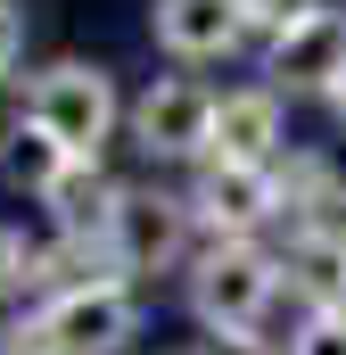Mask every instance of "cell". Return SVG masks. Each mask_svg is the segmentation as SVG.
<instances>
[{
  "mask_svg": "<svg viewBox=\"0 0 346 355\" xmlns=\"http://www.w3.org/2000/svg\"><path fill=\"white\" fill-rule=\"evenodd\" d=\"M25 116L75 157V166H99V149L116 141V116H124V99H116V75L107 67H91V58H66V67H50V75H33L25 91Z\"/></svg>",
  "mask_w": 346,
  "mask_h": 355,
  "instance_id": "cell-1",
  "label": "cell"
},
{
  "mask_svg": "<svg viewBox=\"0 0 346 355\" xmlns=\"http://www.w3.org/2000/svg\"><path fill=\"white\" fill-rule=\"evenodd\" d=\"M272 297H280V265L264 257L256 240H215V248L198 257V272H190V314H198L215 339L256 331Z\"/></svg>",
  "mask_w": 346,
  "mask_h": 355,
  "instance_id": "cell-2",
  "label": "cell"
},
{
  "mask_svg": "<svg viewBox=\"0 0 346 355\" xmlns=\"http://www.w3.org/2000/svg\"><path fill=\"white\" fill-rule=\"evenodd\" d=\"M132 141H140V157H157V166L215 157V91L190 83V75H157V83L132 99Z\"/></svg>",
  "mask_w": 346,
  "mask_h": 355,
  "instance_id": "cell-3",
  "label": "cell"
},
{
  "mask_svg": "<svg viewBox=\"0 0 346 355\" xmlns=\"http://www.w3.org/2000/svg\"><path fill=\"white\" fill-rule=\"evenodd\" d=\"M190 223H198L190 198H173V190H124L116 232H107L124 281H140V272H173L181 257H190Z\"/></svg>",
  "mask_w": 346,
  "mask_h": 355,
  "instance_id": "cell-4",
  "label": "cell"
},
{
  "mask_svg": "<svg viewBox=\"0 0 346 355\" xmlns=\"http://www.w3.org/2000/svg\"><path fill=\"white\" fill-rule=\"evenodd\" d=\"M33 322L50 331L58 355H124V339H132L140 314H132V289L124 281H91V289H50Z\"/></svg>",
  "mask_w": 346,
  "mask_h": 355,
  "instance_id": "cell-5",
  "label": "cell"
},
{
  "mask_svg": "<svg viewBox=\"0 0 346 355\" xmlns=\"http://www.w3.org/2000/svg\"><path fill=\"white\" fill-rule=\"evenodd\" d=\"M264 75H272V91H338V75H346V8H313L305 25H289L264 50Z\"/></svg>",
  "mask_w": 346,
  "mask_h": 355,
  "instance_id": "cell-6",
  "label": "cell"
},
{
  "mask_svg": "<svg viewBox=\"0 0 346 355\" xmlns=\"http://www.w3.org/2000/svg\"><path fill=\"white\" fill-rule=\"evenodd\" d=\"M190 207H198L223 240H248L256 223L280 215V174H272V166H215V157H206V182L190 190Z\"/></svg>",
  "mask_w": 346,
  "mask_h": 355,
  "instance_id": "cell-7",
  "label": "cell"
},
{
  "mask_svg": "<svg viewBox=\"0 0 346 355\" xmlns=\"http://www.w3.org/2000/svg\"><path fill=\"white\" fill-rule=\"evenodd\" d=\"M280 149V91L248 83L215 99V166H272Z\"/></svg>",
  "mask_w": 346,
  "mask_h": 355,
  "instance_id": "cell-8",
  "label": "cell"
},
{
  "mask_svg": "<svg viewBox=\"0 0 346 355\" xmlns=\"http://www.w3.org/2000/svg\"><path fill=\"white\" fill-rule=\"evenodd\" d=\"M149 33L173 58H223V50H239L248 17H239V0H157L149 8Z\"/></svg>",
  "mask_w": 346,
  "mask_h": 355,
  "instance_id": "cell-9",
  "label": "cell"
},
{
  "mask_svg": "<svg viewBox=\"0 0 346 355\" xmlns=\"http://www.w3.org/2000/svg\"><path fill=\"white\" fill-rule=\"evenodd\" d=\"M280 289H297V297H305V314L346 306V240L297 232V240H289V257H280Z\"/></svg>",
  "mask_w": 346,
  "mask_h": 355,
  "instance_id": "cell-10",
  "label": "cell"
},
{
  "mask_svg": "<svg viewBox=\"0 0 346 355\" xmlns=\"http://www.w3.org/2000/svg\"><path fill=\"white\" fill-rule=\"evenodd\" d=\"M66 166H75V157H66V149H58L33 116H17V124H8V141H0V182H8V190L50 198V190L66 182Z\"/></svg>",
  "mask_w": 346,
  "mask_h": 355,
  "instance_id": "cell-11",
  "label": "cell"
},
{
  "mask_svg": "<svg viewBox=\"0 0 346 355\" xmlns=\"http://www.w3.org/2000/svg\"><path fill=\"white\" fill-rule=\"evenodd\" d=\"M50 207H58V223H66V232L107 240V232H116V207H124V182H107L99 166H66V182L50 190Z\"/></svg>",
  "mask_w": 346,
  "mask_h": 355,
  "instance_id": "cell-12",
  "label": "cell"
},
{
  "mask_svg": "<svg viewBox=\"0 0 346 355\" xmlns=\"http://www.w3.org/2000/svg\"><path fill=\"white\" fill-rule=\"evenodd\" d=\"M322 0H239V17H248V33H264V42H280L289 25H305Z\"/></svg>",
  "mask_w": 346,
  "mask_h": 355,
  "instance_id": "cell-13",
  "label": "cell"
},
{
  "mask_svg": "<svg viewBox=\"0 0 346 355\" xmlns=\"http://www.w3.org/2000/svg\"><path fill=\"white\" fill-rule=\"evenodd\" d=\"M289 355H346V306H330V314H305V331L289 339Z\"/></svg>",
  "mask_w": 346,
  "mask_h": 355,
  "instance_id": "cell-14",
  "label": "cell"
},
{
  "mask_svg": "<svg viewBox=\"0 0 346 355\" xmlns=\"http://www.w3.org/2000/svg\"><path fill=\"white\" fill-rule=\"evenodd\" d=\"M42 281V248L25 232H0V289H33Z\"/></svg>",
  "mask_w": 346,
  "mask_h": 355,
  "instance_id": "cell-15",
  "label": "cell"
},
{
  "mask_svg": "<svg viewBox=\"0 0 346 355\" xmlns=\"http://www.w3.org/2000/svg\"><path fill=\"white\" fill-rule=\"evenodd\" d=\"M0 355H58V347H50V331L25 314V322H8V331H0Z\"/></svg>",
  "mask_w": 346,
  "mask_h": 355,
  "instance_id": "cell-16",
  "label": "cell"
},
{
  "mask_svg": "<svg viewBox=\"0 0 346 355\" xmlns=\"http://www.w3.org/2000/svg\"><path fill=\"white\" fill-rule=\"evenodd\" d=\"M17 50H25V8H17V0H0V75L17 67Z\"/></svg>",
  "mask_w": 346,
  "mask_h": 355,
  "instance_id": "cell-17",
  "label": "cell"
},
{
  "mask_svg": "<svg viewBox=\"0 0 346 355\" xmlns=\"http://www.w3.org/2000/svg\"><path fill=\"white\" fill-rule=\"evenodd\" d=\"M206 355H272L256 331H231V339H206Z\"/></svg>",
  "mask_w": 346,
  "mask_h": 355,
  "instance_id": "cell-18",
  "label": "cell"
},
{
  "mask_svg": "<svg viewBox=\"0 0 346 355\" xmlns=\"http://www.w3.org/2000/svg\"><path fill=\"white\" fill-rule=\"evenodd\" d=\"M330 107H338V116H346V75H338V91H330Z\"/></svg>",
  "mask_w": 346,
  "mask_h": 355,
  "instance_id": "cell-19",
  "label": "cell"
},
{
  "mask_svg": "<svg viewBox=\"0 0 346 355\" xmlns=\"http://www.w3.org/2000/svg\"><path fill=\"white\" fill-rule=\"evenodd\" d=\"M181 355H206V347H181Z\"/></svg>",
  "mask_w": 346,
  "mask_h": 355,
  "instance_id": "cell-20",
  "label": "cell"
}]
</instances>
